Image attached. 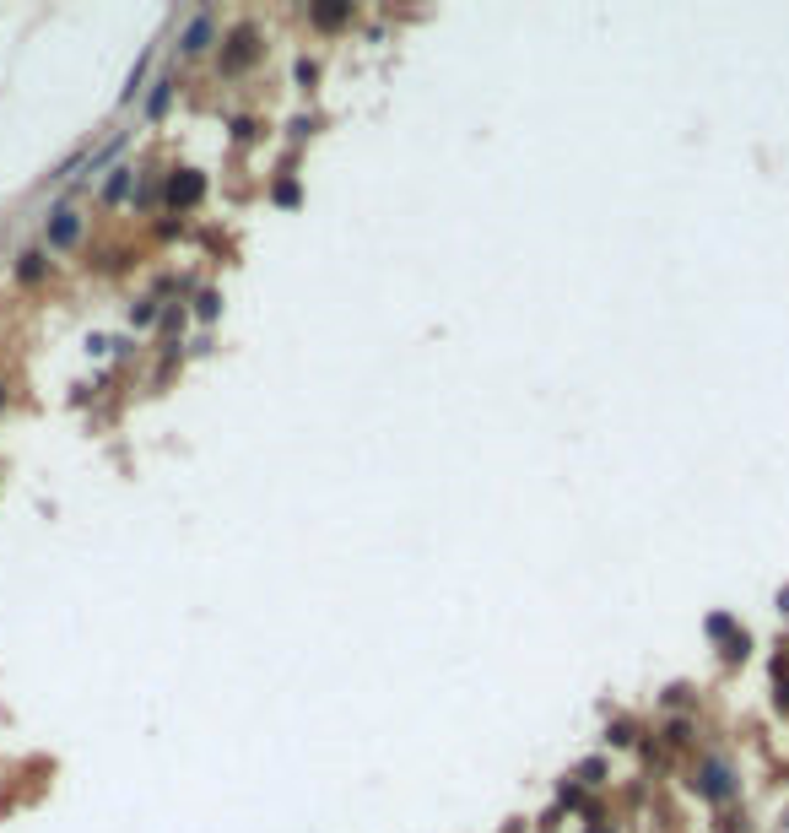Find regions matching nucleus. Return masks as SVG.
<instances>
[{
  "instance_id": "obj_7",
  "label": "nucleus",
  "mask_w": 789,
  "mask_h": 833,
  "mask_svg": "<svg viewBox=\"0 0 789 833\" xmlns=\"http://www.w3.org/2000/svg\"><path fill=\"white\" fill-rule=\"evenodd\" d=\"M173 87H179L173 76H157V82H152V98H146V119H163L168 98H173Z\"/></svg>"
},
{
  "instance_id": "obj_1",
  "label": "nucleus",
  "mask_w": 789,
  "mask_h": 833,
  "mask_svg": "<svg viewBox=\"0 0 789 833\" xmlns=\"http://www.w3.org/2000/svg\"><path fill=\"white\" fill-rule=\"evenodd\" d=\"M200 201H206V179H200L195 168H179V174L168 179V206L173 211H195Z\"/></svg>"
},
{
  "instance_id": "obj_6",
  "label": "nucleus",
  "mask_w": 789,
  "mask_h": 833,
  "mask_svg": "<svg viewBox=\"0 0 789 833\" xmlns=\"http://www.w3.org/2000/svg\"><path fill=\"white\" fill-rule=\"evenodd\" d=\"M309 22H314V28H346V22H352V0H336V6H314L309 11Z\"/></svg>"
},
{
  "instance_id": "obj_11",
  "label": "nucleus",
  "mask_w": 789,
  "mask_h": 833,
  "mask_svg": "<svg viewBox=\"0 0 789 833\" xmlns=\"http://www.w3.org/2000/svg\"><path fill=\"white\" fill-rule=\"evenodd\" d=\"M195 309H200V320H217L222 298H217V293H200V303H195Z\"/></svg>"
},
{
  "instance_id": "obj_16",
  "label": "nucleus",
  "mask_w": 789,
  "mask_h": 833,
  "mask_svg": "<svg viewBox=\"0 0 789 833\" xmlns=\"http://www.w3.org/2000/svg\"><path fill=\"white\" fill-rule=\"evenodd\" d=\"M0 406H6V385H0Z\"/></svg>"
},
{
  "instance_id": "obj_13",
  "label": "nucleus",
  "mask_w": 789,
  "mask_h": 833,
  "mask_svg": "<svg viewBox=\"0 0 789 833\" xmlns=\"http://www.w3.org/2000/svg\"><path fill=\"white\" fill-rule=\"evenodd\" d=\"M600 774H606V763H600V758H590V763H584V769H579V779H584V785H600Z\"/></svg>"
},
{
  "instance_id": "obj_9",
  "label": "nucleus",
  "mask_w": 789,
  "mask_h": 833,
  "mask_svg": "<svg viewBox=\"0 0 789 833\" xmlns=\"http://www.w3.org/2000/svg\"><path fill=\"white\" fill-rule=\"evenodd\" d=\"M17 276H22V282H44V255H38V249H28V255H22V266H17Z\"/></svg>"
},
{
  "instance_id": "obj_8",
  "label": "nucleus",
  "mask_w": 789,
  "mask_h": 833,
  "mask_svg": "<svg viewBox=\"0 0 789 833\" xmlns=\"http://www.w3.org/2000/svg\"><path fill=\"white\" fill-rule=\"evenodd\" d=\"M130 179H136V168H114V179L103 184V201H125V195H130Z\"/></svg>"
},
{
  "instance_id": "obj_2",
  "label": "nucleus",
  "mask_w": 789,
  "mask_h": 833,
  "mask_svg": "<svg viewBox=\"0 0 789 833\" xmlns=\"http://www.w3.org/2000/svg\"><path fill=\"white\" fill-rule=\"evenodd\" d=\"M254 55H260V38H254V28H233V33H227V49H222V71H244Z\"/></svg>"
},
{
  "instance_id": "obj_3",
  "label": "nucleus",
  "mask_w": 789,
  "mask_h": 833,
  "mask_svg": "<svg viewBox=\"0 0 789 833\" xmlns=\"http://www.w3.org/2000/svg\"><path fill=\"white\" fill-rule=\"evenodd\" d=\"M692 785H698V796H708V801H725L730 796V769H725V763H719V758H708L703 763V769H698V779H692Z\"/></svg>"
},
{
  "instance_id": "obj_15",
  "label": "nucleus",
  "mask_w": 789,
  "mask_h": 833,
  "mask_svg": "<svg viewBox=\"0 0 789 833\" xmlns=\"http://www.w3.org/2000/svg\"><path fill=\"white\" fill-rule=\"evenodd\" d=\"M779 612H789V590H779Z\"/></svg>"
},
{
  "instance_id": "obj_5",
  "label": "nucleus",
  "mask_w": 789,
  "mask_h": 833,
  "mask_svg": "<svg viewBox=\"0 0 789 833\" xmlns=\"http://www.w3.org/2000/svg\"><path fill=\"white\" fill-rule=\"evenodd\" d=\"M211 38H217V22H211V11H195L190 28L179 33V49H184V55H200V49H206Z\"/></svg>"
},
{
  "instance_id": "obj_14",
  "label": "nucleus",
  "mask_w": 789,
  "mask_h": 833,
  "mask_svg": "<svg viewBox=\"0 0 789 833\" xmlns=\"http://www.w3.org/2000/svg\"><path fill=\"white\" fill-rule=\"evenodd\" d=\"M735 623H730V617H708V639H725V633H730Z\"/></svg>"
},
{
  "instance_id": "obj_10",
  "label": "nucleus",
  "mask_w": 789,
  "mask_h": 833,
  "mask_svg": "<svg viewBox=\"0 0 789 833\" xmlns=\"http://www.w3.org/2000/svg\"><path fill=\"white\" fill-rule=\"evenodd\" d=\"M152 320H157V303H152V298H141L136 309H130V325H152Z\"/></svg>"
},
{
  "instance_id": "obj_12",
  "label": "nucleus",
  "mask_w": 789,
  "mask_h": 833,
  "mask_svg": "<svg viewBox=\"0 0 789 833\" xmlns=\"http://www.w3.org/2000/svg\"><path fill=\"white\" fill-rule=\"evenodd\" d=\"M276 206H298V184H292V179L276 184Z\"/></svg>"
},
{
  "instance_id": "obj_4",
  "label": "nucleus",
  "mask_w": 789,
  "mask_h": 833,
  "mask_svg": "<svg viewBox=\"0 0 789 833\" xmlns=\"http://www.w3.org/2000/svg\"><path fill=\"white\" fill-rule=\"evenodd\" d=\"M44 238H49V249H71L76 238H82V211H55Z\"/></svg>"
}]
</instances>
